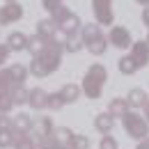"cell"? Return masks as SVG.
I'll return each mask as SVG.
<instances>
[{"label":"cell","instance_id":"cell-19","mask_svg":"<svg viewBox=\"0 0 149 149\" xmlns=\"http://www.w3.org/2000/svg\"><path fill=\"white\" fill-rule=\"evenodd\" d=\"M74 135H76V133L69 129V126H57V129L53 131V138H55L60 145H64V147H69V145H71Z\"/></svg>","mask_w":149,"mask_h":149},{"label":"cell","instance_id":"cell-16","mask_svg":"<svg viewBox=\"0 0 149 149\" xmlns=\"http://www.w3.org/2000/svg\"><path fill=\"white\" fill-rule=\"evenodd\" d=\"M7 46H9V51H25L28 48V35H23V32H12L9 37H7Z\"/></svg>","mask_w":149,"mask_h":149},{"label":"cell","instance_id":"cell-10","mask_svg":"<svg viewBox=\"0 0 149 149\" xmlns=\"http://www.w3.org/2000/svg\"><path fill=\"white\" fill-rule=\"evenodd\" d=\"M28 103L35 110H44V108H48V94L44 92L41 87H32L30 94H28Z\"/></svg>","mask_w":149,"mask_h":149},{"label":"cell","instance_id":"cell-29","mask_svg":"<svg viewBox=\"0 0 149 149\" xmlns=\"http://www.w3.org/2000/svg\"><path fill=\"white\" fill-rule=\"evenodd\" d=\"M51 14H53V16H51V19L55 21V23H60V21H64V19H67V16H69V14H71V12H69V9H67V7H64V5H60V7H55V9H53V12H51Z\"/></svg>","mask_w":149,"mask_h":149},{"label":"cell","instance_id":"cell-3","mask_svg":"<svg viewBox=\"0 0 149 149\" xmlns=\"http://www.w3.org/2000/svg\"><path fill=\"white\" fill-rule=\"evenodd\" d=\"M83 44H85V48H87L92 55H103L106 48H108V39L103 37L101 28L94 25V23L83 25Z\"/></svg>","mask_w":149,"mask_h":149},{"label":"cell","instance_id":"cell-25","mask_svg":"<svg viewBox=\"0 0 149 149\" xmlns=\"http://www.w3.org/2000/svg\"><path fill=\"white\" fill-rule=\"evenodd\" d=\"M14 149H37V145H35V140L28 138V135H16Z\"/></svg>","mask_w":149,"mask_h":149},{"label":"cell","instance_id":"cell-17","mask_svg":"<svg viewBox=\"0 0 149 149\" xmlns=\"http://www.w3.org/2000/svg\"><path fill=\"white\" fill-rule=\"evenodd\" d=\"M80 92H83V90H80L76 83H67V85L60 90V96H62V101H64V106H67V103H76L78 96H80Z\"/></svg>","mask_w":149,"mask_h":149},{"label":"cell","instance_id":"cell-13","mask_svg":"<svg viewBox=\"0 0 149 149\" xmlns=\"http://www.w3.org/2000/svg\"><path fill=\"white\" fill-rule=\"evenodd\" d=\"M14 119V133L16 135H25L28 131H32V117L28 115V112H19L16 117H12Z\"/></svg>","mask_w":149,"mask_h":149},{"label":"cell","instance_id":"cell-35","mask_svg":"<svg viewBox=\"0 0 149 149\" xmlns=\"http://www.w3.org/2000/svg\"><path fill=\"white\" fill-rule=\"evenodd\" d=\"M41 5H44V9L53 12L55 7H60V5H62V0H41Z\"/></svg>","mask_w":149,"mask_h":149},{"label":"cell","instance_id":"cell-1","mask_svg":"<svg viewBox=\"0 0 149 149\" xmlns=\"http://www.w3.org/2000/svg\"><path fill=\"white\" fill-rule=\"evenodd\" d=\"M62 51H64V44H60L55 39H48L46 46H44V51L32 57L30 74L37 76V78H44V76H51L53 71H57L60 62H62Z\"/></svg>","mask_w":149,"mask_h":149},{"label":"cell","instance_id":"cell-34","mask_svg":"<svg viewBox=\"0 0 149 149\" xmlns=\"http://www.w3.org/2000/svg\"><path fill=\"white\" fill-rule=\"evenodd\" d=\"M80 48H83V44H78V41H76V37L67 39V44H64V51H69V53H78Z\"/></svg>","mask_w":149,"mask_h":149},{"label":"cell","instance_id":"cell-40","mask_svg":"<svg viewBox=\"0 0 149 149\" xmlns=\"http://www.w3.org/2000/svg\"><path fill=\"white\" fill-rule=\"evenodd\" d=\"M138 2H140V5H147V7H149V0H138Z\"/></svg>","mask_w":149,"mask_h":149},{"label":"cell","instance_id":"cell-42","mask_svg":"<svg viewBox=\"0 0 149 149\" xmlns=\"http://www.w3.org/2000/svg\"><path fill=\"white\" fill-rule=\"evenodd\" d=\"M147 44H149V39H147Z\"/></svg>","mask_w":149,"mask_h":149},{"label":"cell","instance_id":"cell-20","mask_svg":"<svg viewBox=\"0 0 149 149\" xmlns=\"http://www.w3.org/2000/svg\"><path fill=\"white\" fill-rule=\"evenodd\" d=\"M28 71H30V69H25L23 64H12V67H9V74H12V80H14L16 87H23V83H25V78H28Z\"/></svg>","mask_w":149,"mask_h":149},{"label":"cell","instance_id":"cell-22","mask_svg":"<svg viewBox=\"0 0 149 149\" xmlns=\"http://www.w3.org/2000/svg\"><path fill=\"white\" fill-rule=\"evenodd\" d=\"M46 41H48V39H41L39 35H32V37H28V48H25V51H30L32 57H35V55H39V53L44 51Z\"/></svg>","mask_w":149,"mask_h":149},{"label":"cell","instance_id":"cell-4","mask_svg":"<svg viewBox=\"0 0 149 149\" xmlns=\"http://www.w3.org/2000/svg\"><path fill=\"white\" fill-rule=\"evenodd\" d=\"M122 122H124V131L129 133L131 138H135V140H145V138H149V124H147V119H145L142 115L129 112Z\"/></svg>","mask_w":149,"mask_h":149},{"label":"cell","instance_id":"cell-27","mask_svg":"<svg viewBox=\"0 0 149 149\" xmlns=\"http://www.w3.org/2000/svg\"><path fill=\"white\" fill-rule=\"evenodd\" d=\"M28 94H30V90H25V87H16V90L12 92V99H14V106H21V103H28Z\"/></svg>","mask_w":149,"mask_h":149},{"label":"cell","instance_id":"cell-18","mask_svg":"<svg viewBox=\"0 0 149 149\" xmlns=\"http://www.w3.org/2000/svg\"><path fill=\"white\" fill-rule=\"evenodd\" d=\"M108 112H110L112 117H126L129 115V101L126 99H112L110 103H108Z\"/></svg>","mask_w":149,"mask_h":149},{"label":"cell","instance_id":"cell-24","mask_svg":"<svg viewBox=\"0 0 149 149\" xmlns=\"http://www.w3.org/2000/svg\"><path fill=\"white\" fill-rule=\"evenodd\" d=\"M16 142V133L14 131H0V147L7 149V147H14Z\"/></svg>","mask_w":149,"mask_h":149},{"label":"cell","instance_id":"cell-41","mask_svg":"<svg viewBox=\"0 0 149 149\" xmlns=\"http://www.w3.org/2000/svg\"><path fill=\"white\" fill-rule=\"evenodd\" d=\"M7 2H16V0H7Z\"/></svg>","mask_w":149,"mask_h":149},{"label":"cell","instance_id":"cell-7","mask_svg":"<svg viewBox=\"0 0 149 149\" xmlns=\"http://www.w3.org/2000/svg\"><path fill=\"white\" fill-rule=\"evenodd\" d=\"M23 16V7L19 2H7L5 7H0V25H9V23H16Z\"/></svg>","mask_w":149,"mask_h":149},{"label":"cell","instance_id":"cell-5","mask_svg":"<svg viewBox=\"0 0 149 149\" xmlns=\"http://www.w3.org/2000/svg\"><path fill=\"white\" fill-rule=\"evenodd\" d=\"M92 9L99 25H112V0H92Z\"/></svg>","mask_w":149,"mask_h":149},{"label":"cell","instance_id":"cell-6","mask_svg":"<svg viewBox=\"0 0 149 149\" xmlns=\"http://www.w3.org/2000/svg\"><path fill=\"white\" fill-rule=\"evenodd\" d=\"M108 41H110L115 48H129L131 46V32L124 25H112L110 35H108Z\"/></svg>","mask_w":149,"mask_h":149},{"label":"cell","instance_id":"cell-9","mask_svg":"<svg viewBox=\"0 0 149 149\" xmlns=\"http://www.w3.org/2000/svg\"><path fill=\"white\" fill-rule=\"evenodd\" d=\"M53 122L48 119V117H39V122L37 124H32V135H35V140H39V142H44L46 138H51L53 135Z\"/></svg>","mask_w":149,"mask_h":149},{"label":"cell","instance_id":"cell-31","mask_svg":"<svg viewBox=\"0 0 149 149\" xmlns=\"http://www.w3.org/2000/svg\"><path fill=\"white\" fill-rule=\"evenodd\" d=\"M39 149H69V147H64V145H60L55 138L51 135V138H46L44 142H39Z\"/></svg>","mask_w":149,"mask_h":149},{"label":"cell","instance_id":"cell-36","mask_svg":"<svg viewBox=\"0 0 149 149\" xmlns=\"http://www.w3.org/2000/svg\"><path fill=\"white\" fill-rule=\"evenodd\" d=\"M9 46L7 44H0V67H2V62H7V57H9Z\"/></svg>","mask_w":149,"mask_h":149},{"label":"cell","instance_id":"cell-30","mask_svg":"<svg viewBox=\"0 0 149 149\" xmlns=\"http://www.w3.org/2000/svg\"><path fill=\"white\" fill-rule=\"evenodd\" d=\"M12 108H14V99H12V94H2V96H0V112L7 115Z\"/></svg>","mask_w":149,"mask_h":149},{"label":"cell","instance_id":"cell-28","mask_svg":"<svg viewBox=\"0 0 149 149\" xmlns=\"http://www.w3.org/2000/svg\"><path fill=\"white\" fill-rule=\"evenodd\" d=\"M62 106H64V101H62L60 92L48 94V108H51V110H62Z\"/></svg>","mask_w":149,"mask_h":149},{"label":"cell","instance_id":"cell-14","mask_svg":"<svg viewBox=\"0 0 149 149\" xmlns=\"http://www.w3.org/2000/svg\"><path fill=\"white\" fill-rule=\"evenodd\" d=\"M112 126H115V117H112L110 112H99L96 117H94V129L101 131V133H110Z\"/></svg>","mask_w":149,"mask_h":149},{"label":"cell","instance_id":"cell-37","mask_svg":"<svg viewBox=\"0 0 149 149\" xmlns=\"http://www.w3.org/2000/svg\"><path fill=\"white\" fill-rule=\"evenodd\" d=\"M142 23L147 25V30H149V7H145V12H142Z\"/></svg>","mask_w":149,"mask_h":149},{"label":"cell","instance_id":"cell-11","mask_svg":"<svg viewBox=\"0 0 149 149\" xmlns=\"http://www.w3.org/2000/svg\"><path fill=\"white\" fill-rule=\"evenodd\" d=\"M57 28L67 35V39H71V37H76V32L83 28V23H80V19H78L76 14H69L64 21H60V23H57Z\"/></svg>","mask_w":149,"mask_h":149},{"label":"cell","instance_id":"cell-39","mask_svg":"<svg viewBox=\"0 0 149 149\" xmlns=\"http://www.w3.org/2000/svg\"><path fill=\"white\" fill-rule=\"evenodd\" d=\"M145 119H147V124H149V101H147V106H145Z\"/></svg>","mask_w":149,"mask_h":149},{"label":"cell","instance_id":"cell-2","mask_svg":"<svg viewBox=\"0 0 149 149\" xmlns=\"http://www.w3.org/2000/svg\"><path fill=\"white\" fill-rule=\"evenodd\" d=\"M108 80V71H106V67L103 64H99V62H94L92 67L87 69V74L83 78V92L85 96H90V99H99L101 92H103V83Z\"/></svg>","mask_w":149,"mask_h":149},{"label":"cell","instance_id":"cell-8","mask_svg":"<svg viewBox=\"0 0 149 149\" xmlns=\"http://www.w3.org/2000/svg\"><path fill=\"white\" fill-rule=\"evenodd\" d=\"M131 57H133V62L138 64V69H140V67H147L149 64V44H147V39H140V41H135V44L131 46Z\"/></svg>","mask_w":149,"mask_h":149},{"label":"cell","instance_id":"cell-32","mask_svg":"<svg viewBox=\"0 0 149 149\" xmlns=\"http://www.w3.org/2000/svg\"><path fill=\"white\" fill-rule=\"evenodd\" d=\"M0 131H14V119L7 117L5 112H0Z\"/></svg>","mask_w":149,"mask_h":149},{"label":"cell","instance_id":"cell-15","mask_svg":"<svg viewBox=\"0 0 149 149\" xmlns=\"http://www.w3.org/2000/svg\"><path fill=\"white\" fill-rule=\"evenodd\" d=\"M147 92L145 90H140V87H133L126 96V101H129V108H145L147 106Z\"/></svg>","mask_w":149,"mask_h":149},{"label":"cell","instance_id":"cell-23","mask_svg":"<svg viewBox=\"0 0 149 149\" xmlns=\"http://www.w3.org/2000/svg\"><path fill=\"white\" fill-rule=\"evenodd\" d=\"M117 67H119V71H122L124 76H133L135 71H138V64L133 62V57H131V55H124L122 60H119Z\"/></svg>","mask_w":149,"mask_h":149},{"label":"cell","instance_id":"cell-33","mask_svg":"<svg viewBox=\"0 0 149 149\" xmlns=\"http://www.w3.org/2000/svg\"><path fill=\"white\" fill-rule=\"evenodd\" d=\"M99 149H117V140H115L112 135H103V138H101Z\"/></svg>","mask_w":149,"mask_h":149},{"label":"cell","instance_id":"cell-12","mask_svg":"<svg viewBox=\"0 0 149 149\" xmlns=\"http://www.w3.org/2000/svg\"><path fill=\"white\" fill-rule=\"evenodd\" d=\"M57 30H60V28H57V23L53 19H41L37 23V35L41 39H55Z\"/></svg>","mask_w":149,"mask_h":149},{"label":"cell","instance_id":"cell-21","mask_svg":"<svg viewBox=\"0 0 149 149\" xmlns=\"http://www.w3.org/2000/svg\"><path fill=\"white\" fill-rule=\"evenodd\" d=\"M14 90H16V85H14V80H12L9 69H2V71H0V96H2V94H12Z\"/></svg>","mask_w":149,"mask_h":149},{"label":"cell","instance_id":"cell-38","mask_svg":"<svg viewBox=\"0 0 149 149\" xmlns=\"http://www.w3.org/2000/svg\"><path fill=\"white\" fill-rule=\"evenodd\" d=\"M135 149H149V138H145V140H140V145Z\"/></svg>","mask_w":149,"mask_h":149},{"label":"cell","instance_id":"cell-26","mask_svg":"<svg viewBox=\"0 0 149 149\" xmlns=\"http://www.w3.org/2000/svg\"><path fill=\"white\" fill-rule=\"evenodd\" d=\"M69 149H90V140H87V135L76 133L74 140H71V145H69Z\"/></svg>","mask_w":149,"mask_h":149}]
</instances>
